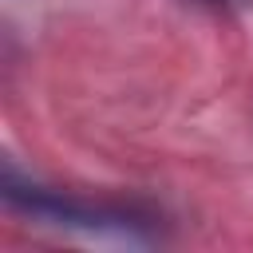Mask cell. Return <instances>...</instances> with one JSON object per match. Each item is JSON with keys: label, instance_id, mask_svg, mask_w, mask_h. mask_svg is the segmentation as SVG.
Listing matches in <instances>:
<instances>
[{"label": "cell", "instance_id": "1", "mask_svg": "<svg viewBox=\"0 0 253 253\" xmlns=\"http://www.w3.org/2000/svg\"><path fill=\"white\" fill-rule=\"evenodd\" d=\"M0 194L8 206L32 213V217H47L55 225H75V229H142L146 221L134 217V210H123V206H107V202H91V198H75L67 190H47V186H36L28 178L16 174L12 162H4V178H0Z\"/></svg>", "mask_w": 253, "mask_h": 253}]
</instances>
